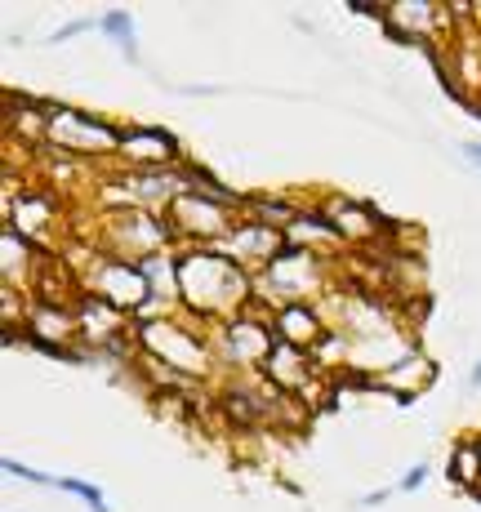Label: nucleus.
Wrapping results in <instances>:
<instances>
[{
	"instance_id": "f257e3e1",
	"label": "nucleus",
	"mask_w": 481,
	"mask_h": 512,
	"mask_svg": "<svg viewBox=\"0 0 481 512\" xmlns=\"http://www.w3.org/2000/svg\"><path fill=\"white\" fill-rule=\"evenodd\" d=\"M179 308L192 312L205 330L254 308V272L232 263L214 245L179 250Z\"/></svg>"
},
{
	"instance_id": "f03ea898",
	"label": "nucleus",
	"mask_w": 481,
	"mask_h": 512,
	"mask_svg": "<svg viewBox=\"0 0 481 512\" xmlns=\"http://www.w3.org/2000/svg\"><path fill=\"white\" fill-rule=\"evenodd\" d=\"M134 343L147 361L183 374V379H205L219 366L210 330H196L179 317H139L134 321Z\"/></svg>"
},
{
	"instance_id": "7ed1b4c3",
	"label": "nucleus",
	"mask_w": 481,
	"mask_h": 512,
	"mask_svg": "<svg viewBox=\"0 0 481 512\" xmlns=\"http://www.w3.org/2000/svg\"><path fill=\"white\" fill-rule=\"evenodd\" d=\"M326 272H330L326 254L290 250L286 245V250H281L277 259L259 272V277H254V299H259L268 312L286 308V303H312L317 294L330 290Z\"/></svg>"
},
{
	"instance_id": "20e7f679",
	"label": "nucleus",
	"mask_w": 481,
	"mask_h": 512,
	"mask_svg": "<svg viewBox=\"0 0 481 512\" xmlns=\"http://www.w3.org/2000/svg\"><path fill=\"white\" fill-rule=\"evenodd\" d=\"M54 152H67L76 161H103L121 147V125L103 121L94 112H81L72 103H49V143Z\"/></svg>"
},
{
	"instance_id": "39448f33",
	"label": "nucleus",
	"mask_w": 481,
	"mask_h": 512,
	"mask_svg": "<svg viewBox=\"0 0 481 512\" xmlns=\"http://www.w3.org/2000/svg\"><path fill=\"white\" fill-rule=\"evenodd\" d=\"M174 228L165 214H152V210H112L103 214V245L98 250L116 254V259H130L139 263L147 254H161V250H174Z\"/></svg>"
},
{
	"instance_id": "423d86ee",
	"label": "nucleus",
	"mask_w": 481,
	"mask_h": 512,
	"mask_svg": "<svg viewBox=\"0 0 481 512\" xmlns=\"http://www.w3.org/2000/svg\"><path fill=\"white\" fill-rule=\"evenodd\" d=\"M81 290L98 294V299L112 303V308L130 312L134 321L147 317V308H152V285H147L143 268L130 259H116V254H107V250H98V259L81 272Z\"/></svg>"
},
{
	"instance_id": "0eeeda50",
	"label": "nucleus",
	"mask_w": 481,
	"mask_h": 512,
	"mask_svg": "<svg viewBox=\"0 0 481 512\" xmlns=\"http://www.w3.org/2000/svg\"><path fill=\"white\" fill-rule=\"evenodd\" d=\"M165 219H170V228H174V241L219 245L223 236L237 228L241 210H237V205H228V201H219V196H210V192H196V187H188V192L170 205V214H165Z\"/></svg>"
},
{
	"instance_id": "6e6552de",
	"label": "nucleus",
	"mask_w": 481,
	"mask_h": 512,
	"mask_svg": "<svg viewBox=\"0 0 481 512\" xmlns=\"http://www.w3.org/2000/svg\"><path fill=\"white\" fill-rule=\"evenodd\" d=\"M214 339V357L232 370H263V361L277 348V334H272V317L263 312H241V317L223 321V326L210 330Z\"/></svg>"
},
{
	"instance_id": "1a4fd4ad",
	"label": "nucleus",
	"mask_w": 481,
	"mask_h": 512,
	"mask_svg": "<svg viewBox=\"0 0 481 512\" xmlns=\"http://www.w3.org/2000/svg\"><path fill=\"white\" fill-rule=\"evenodd\" d=\"M357 14H370L388 27L397 41L424 45L428 54H437V45L455 32V9L437 5V0H401V5H384V9H357Z\"/></svg>"
},
{
	"instance_id": "9d476101",
	"label": "nucleus",
	"mask_w": 481,
	"mask_h": 512,
	"mask_svg": "<svg viewBox=\"0 0 481 512\" xmlns=\"http://www.w3.org/2000/svg\"><path fill=\"white\" fill-rule=\"evenodd\" d=\"M116 161H125V170H165V165H183V147L161 125H121Z\"/></svg>"
},
{
	"instance_id": "9b49d317",
	"label": "nucleus",
	"mask_w": 481,
	"mask_h": 512,
	"mask_svg": "<svg viewBox=\"0 0 481 512\" xmlns=\"http://www.w3.org/2000/svg\"><path fill=\"white\" fill-rule=\"evenodd\" d=\"M76 321H81V348L85 352H121V339L134 334V317H125L121 308L103 303L98 294L76 299Z\"/></svg>"
},
{
	"instance_id": "f8f14e48",
	"label": "nucleus",
	"mask_w": 481,
	"mask_h": 512,
	"mask_svg": "<svg viewBox=\"0 0 481 512\" xmlns=\"http://www.w3.org/2000/svg\"><path fill=\"white\" fill-rule=\"evenodd\" d=\"M214 250H223L232 263H241L245 272H254V277H259V272L268 268L281 250H286V232L268 228V223H254V219H237V228L223 236Z\"/></svg>"
},
{
	"instance_id": "ddd939ff",
	"label": "nucleus",
	"mask_w": 481,
	"mask_h": 512,
	"mask_svg": "<svg viewBox=\"0 0 481 512\" xmlns=\"http://www.w3.org/2000/svg\"><path fill=\"white\" fill-rule=\"evenodd\" d=\"M312 210L321 214V219L330 223V228L339 232V241L343 245H370V241H379V232H392L397 223H384L370 205H361V201H348V196H326L321 205H312Z\"/></svg>"
},
{
	"instance_id": "4468645a",
	"label": "nucleus",
	"mask_w": 481,
	"mask_h": 512,
	"mask_svg": "<svg viewBox=\"0 0 481 512\" xmlns=\"http://www.w3.org/2000/svg\"><path fill=\"white\" fill-rule=\"evenodd\" d=\"M259 379H268L272 388L286 392V397H294V401H303V392L321 388L317 383L321 370H317V361H312V352L290 348V343H277V348H272V357L263 361Z\"/></svg>"
},
{
	"instance_id": "2eb2a0df",
	"label": "nucleus",
	"mask_w": 481,
	"mask_h": 512,
	"mask_svg": "<svg viewBox=\"0 0 481 512\" xmlns=\"http://www.w3.org/2000/svg\"><path fill=\"white\" fill-rule=\"evenodd\" d=\"M272 334H277V343L312 352L330 334V326H326V317H321L317 303H286V308L272 312Z\"/></svg>"
},
{
	"instance_id": "dca6fc26",
	"label": "nucleus",
	"mask_w": 481,
	"mask_h": 512,
	"mask_svg": "<svg viewBox=\"0 0 481 512\" xmlns=\"http://www.w3.org/2000/svg\"><path fill=\"white\" fill-rule=\"evenodd\" d=\"M58 219V201L54 196H36V192H18V201H5V228H14L23 241H45V232ZM41 250V245H36Z\"/></svg>"
},
{
	"instance_id": "f3484780",
	"label": "nucleus",
	"mask_w": 481,
	"mask_h": 512,
	"mask_svg": "<svg viewBox=\"0 0 481 512\" xmlns=\"http://www.w3.org/2000/svg\"><path fill=\"white\" fill-rule=\"evenodd\" d=\"M437 379V366L428 352H406V357L397 361V366H388L384 374H379V383H384L388 392H397V397H415V392H424L428 383Z\"/></svg>"
},
{
	"instance_id": "a211bd4d",
	"label": "nucleus",
	"mask_w": 481,
	"mask_h": 512,
	"mask_svg": "<svg viewBox=\"0 0 481 512\" xmlns=\"http://www.w3.org/2000/svg\"><path fill=\"white\" fill-rule=\"evenodd\" d=\"M286 245L290 250H312V254H335L339 250V232L330 228L326 219H321L312 205H303V214L286 228Z\"/></svg>"
},
{
	"instance_id": "6ab92c4d",
	"label": "nucleus",
	"mask_w": 481,
	"mask_h": 512,
	"mask_svg": "<svg viewBox=\"0 0 481 512\" xmlns=\"http://www.w3.org/2000/svg\"><path fill=\"white\" fill-rule=\"evenodd\" d=\"M45 250H36L32 241H23L14 228H5V236H0V277H5V285H23L36 277V263H41Z\"/></svg>"
},
{
	"instance_id": "aec40b11",
	"label": "nucleus",
	"mask_w": 481,
	"mask_h": 512,
	"mask_svg": "<svg viewBox=\"0 0 481 512\" xmlns=\"http://www.w3.org/2000/svg\"><path fill=\"white\" fill-rule=\"evenodd\" d=\"M303 214V205L299 201H290V196H245V210H241V219H254V223H268V228H277V232H286L294 219Z\"/></svg>"
},
{
	"instance_id": "412c9836",
	"label": "nucleus",
	"mask_w": 481,
	"mask_h": 512,
	"mask_svg": "<svg viewBox=\"0 0 481 512\" xmlns=\"http://www.w3.org/2000/svg\"><path fill=\"white\" fill-rule=\"evenodd\" d=\"M446 477L455 481L459 490H481V446H477V437H459L455 446H450Z\"/></svg>"
},
{
	"instance_id": "4be33fe9",
	"label": "nucleus",
	"mask_w": 481,
	"mask_h": 512,
	"mask_svg": "<svg viewBox=\"0 0 481 512\" xmlns=\"http://www.w3.org/2000/svg\"><path fill=\"white\" fill-rule=\"evenodd\" d=\"M98 32H103L112 45H121L130 63H139V41H134V18H130V9H103V14H98Z\"/></svg>"
},
{
	"instance_id": "5701e85b",
	"label": "nucleus",
	"mask_w": 481,
	"mask_h": 512,
	"mask_svg": "<svg viewBox=\"0 0 481 512\" xmlns=\"http://www.w3.org/2000/svg\"><path fill=\"white\" fill-rule=\"evenodd\" d=\"M54 490L76 495L81 504H90V512H112V508H107V499H103V486H94V481H85V477H58Z\"/></svg>"
},
{
	"instance_id": "b1692460",
	"label": "nucleus",
	"mask_w": 481,
	"mask_h": 512,
	"mask_svg": "<svg viewBox=\"0 0 481 512\" xmlns=\"http://www.w3.org/2000/svg\"><path fill=\"white\" fill-rule=\"evenodd\" d=\"M0 468H5L9 477H18V481H32V486H58V477H49V472H36V468L18 464V459H0Z\"/></svg>"
},
{
	"instance_id": "393cba45",
	"label": "nucleus",
	"mask_w": 481,
	"mask_h": 512,
	"mask_svg": "<svg viewBox=\"0 0 481 512\" xmlns=\"http://www.w3.org/2000/svg\"><path fill=\"white\" fill-rule=\"evenodd\" d=\"M90 27H98V18H76V23L58 27V32H49V45H63V41H76L81 32H90Z\"/></svg>"
},
{
	"instance_id": "a878e982",
	"label": "nucleus",
	"mask_w": 481,
	"mask_h": 512,
	"mask_svg": "<svg viewBox=\"0 0 481 512\" xmlns=\"http://www.w3.org/2000/svg\"><path fill=\"white\" fill-rule=\"evenodd\" d=\"M424 481H428V464H415L406 477L397 481V490H401V495H410V490H424Z\"/></svg>"
},
{
	"instance_id": "bb28decb",
	"label": "nucleus",
	"mask_w": 481,
	"mask_h": 512,
	"mask_svg": "<svg viewBox=\"0 0 481 512\" xmlns=\"http://www.w3.org/2000/svg\"><path fill=\"white\" fill-rule=\"evenodd\" d=\"M392 499V490L388 486H379V490H370V495H361L357 499V508H379V504H388Z\"/></svg>"
},
{
	"instance_id": "cd10ccee",
	"label": "nucleus",
	"mask_w": 481,
	"mask_h": 512,
	"mask_svg": "<svg viewBox=\"0 0 481 512\" xmlns=\"http://www.w3.org/2000/svg\"><path fill=\"white\" fill-rule=\"evenodd\" d=\"M459 152H464V161H473L477 170H481V143H473V139H468V143H459Z\"/></svg>"
},
{
	"instance_id": "c85d7f7f",
	"label": "nucleus",
	"mask_w": 481,
	"mask_h": 512,
	"mask_svg": "<svg viewBox=\"0 0 481 512\" xmlns=\"http://www.w3.org/2000/svg\"><path fill=\"white\" fill-rule=\"evenodd\" d=\"M473 388H481V361L473 366Z\"/></svg>"
},
{
	"instance_id": "c756f323",
	"label": "nucleus",
	"mask_w": 481,
	"mask_h": 512,
	"mask_svg": "<svg viewBox=\"0 0 481 512\" xmlns=\"http://www.w3.org/2000/svg\"><path fill=\"white\" fill-rule=\"evenodd\" d=\"M477 446H481V437H477Z\"/></svg>"
}]
</instances>
